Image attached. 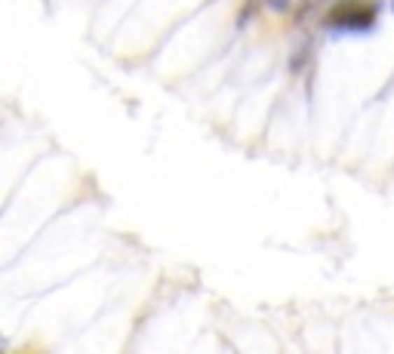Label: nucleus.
I'll list each match as a JSON object with an SVG mask.
<instances>
[{
	"label": "nucleus",
	"mask_w": 394,
	"mask_h": 354,
	"mask_svg": "<svg viewBox=\"0 0 394 354\" xmlns=\"http://www.w3.org/2000/svg\"><path fill=\"white\" fill-rule=\"evenodd\" d=\"M287 6H290V0H268V10H274V13H287Z\"/></svg>",
	"instance_id": "7ed1b4c3"
},
{
	"label": "nucleus",
	"mask_w": 394,
	"mask_h": 354,
	"mask_svg": "<svg viewBox=\"0 0 394 354\" xmlns=\"http://www.w3.org/2000/svg\"><path fill=\"white\" fill-rule=\"evenodd\" d=\"M376 19V6L370 3H339L333 6V13L327 15L330 28H345V31H364L373 25Z\"/></svg>",
	"instance_id": "f257e3e1"
},
{
	"label": "nucleus",
	"mask_w": 394,
	"mask_h": 354,
	"mask_svg": "<svg viewBox=\"0 0 394 354\" xmlns=\"http://www.w3.org/2000/svg\"><path fill=\"white\" fill-rule=\"evenodd\" d=\"M256 6H259V0H250V3H244V13H241V19H237V25H244V22L250 19L253 13H256Z\"/></svg>",
	"instance_id": "f03ea898"
}]
</instances>
